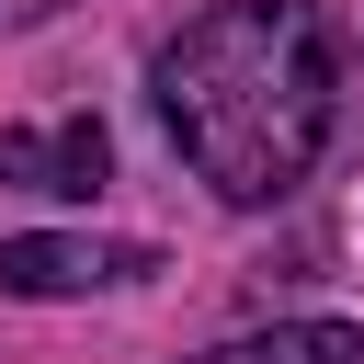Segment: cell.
I'll return each mask as SVG.
<instances>
[{"mask_svg": "<svg viewBox=\"0 0 364 364\" xmlns=\"http://www.w3.org/2000/svg\"><path fill=\"white\" fill-rule=\"evenodd\" d=\"M148 102L216 205H284L341 125V34L318 0H216L148 57Z\"/></svg>", "mask_w": 364, "mask_h": 364, "instance_id": "6da1fadb", "label": "cell"}, {"mask_svg": "<svg viewBox=\"0 0 364 364\" xmlns=\"http://www.w3.org/2000/svg\"><path fill=\"white\" fill-rule=\"evenodd\" d=\"M148 273H159L148 239H57V228L0 239V296H102V284H148Z\"/></svg>", "mask_w": 364, "mask_h": 364, "instance_id": "7a4b0ae2", "label": "cell"}, {"mask_svg": "<svg viewBox=\"0 0 364 364\" xmlns=\"http://www.w3.org/2000/svg\"><path fill=\"white\" fill-rule=\"evenodd\" d=\"M102 171H114L102 114H68V125H11V136H0V193H102Z\"/></svg>", "mask_w": 364, "mask_h": 364, "instance_id": "3957f363", "label": "cell"}, {"mask_svg": "<svg viewBox=\"0 0 364 364\" xmlns=\"http://www.w3.org/2000/svg\"><path fill=\"white\" fill-rule=\"evenodd\" d=\"M193 364H364V330L353 318H273V330H239Z\"/></svg>", "mask_w": 364, "mask_h": 364, "instance_id": "277c9868", "label": "cell"}, {"mask_svg": "<svg viewBox=\"0 0 364 364\" xmlns=\"http://www.w3.org/2000/svg\"><path fill=\"white\" fill-rule=\"evenodd\" d=\"M68 0H0V34H34V23H57Z\"/></svg>", "mask_w": 364, "mask_h": 364, "instance_id": "5b68a950", "label": "cell"}]
</instances>
